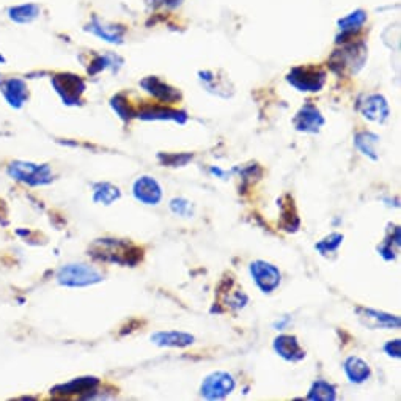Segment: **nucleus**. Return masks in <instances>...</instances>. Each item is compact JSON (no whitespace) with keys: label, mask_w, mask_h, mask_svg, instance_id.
I'll list each match as a JSON object with an SVG mask.
<instances>
[{"label":"nucleus","mask_w":401,"mask_h":401,"mask_svg":"<svg viewBox=\"0 0 401 401\" xmlns=\"http://www.w3.org/2000/svg\"><path fill=\"white\" fill-rule=\"evenodd\" d=\"M90 253L94 260L123 266H136L142 260V249L120 239L94 241Z\"/></svg>","instance_id":"obj_1"},{"label":"nucleus","mask_w":401,"mask_h":401,"mask_svg":"<svg viewBox=\"0 0 401 401\" xmlns=\"http://www.w3.org/2000/svg\"><path fill=\"white\" fill-rule=\"evenodd\" d=\"M103 274L97 268L84 265V263H72L65 265L57 273V282L63 287L71 288H82L94 285V283L103 282Z\"/></svg>","instance_id":"obj_2"},{"label":"nucleus","mask_w":401,"mask_h":401,"mask_svg":"<svg viewBox=\"0 0 401 401\" xmlns=\"http://www.w3.org/2000/svg\"><path fill=\"white\" fill-rule=\"evenodd\" d=\"M10 177L13 180H18L21 183H26L28 186H45L53 183V170L48 164H33V163H24V160H16L9 165Z\"/></svg>","instance_id":"obj_3"},{"label":"nucleus","mask_w":401,"mask_h":401,"mask_svg":"<svg viewBox=\"0 0 401 401\" xmlns=\"http://www.w3.org/2000/svg\"><path fill=\"white\" fill-rule=\"evenodd\" d=\"M236 381L227 371H216L203 379L200 393L207 400H222L235 390Z\"/></svg>","instance_id":"obj_4"},{"label":"nucleus","mask_w":401,"mask_h":401,"mask_svg":"<svg viewBox=\"0 0 401 401\" xmlns=\"http://www.w3.org/2000/svg\"><path fill=\"white\" fill-rule=\"evenodd\" d=\"M249 273L252 275V279L255 282V285H257L261 293L269 295L279 288L280 285V271L279 268L268 263V261L263 260H257L251 263L249 266Z\"/></svg>","instance_id":"obj_5"},{"label":"nucleus","mask_w":401,"mask_h":401,"mask_svg":"<svg viewBox=\"0 0 401 401\" xmlns=\"http://www.w3.org/2000/svg\"><path fill=\"white\" fill-rule=\"evenodd\" d=\"M288 82L299 92H319L326 82V72L319 68H295L288 75Z\"/></svg>","instance_id":"obj_6"},{"label":"nucleus","mask_w":401,"mask_h":401,"mask_svg":"<svg viewBox=\"0 0 401 401\" xmlns=\"http://www.w3.org/2000/svg\"><path fill=\"white\" fill-rule=\"evenodd\" d=\"M133 194L137 202L143 203V205L155 207L163 199V187L158 183L155 178L151 177H141L136 180L133 186Z\"/></svg>","instance_id":"obj_7"},{"label":"nucleus","mask_w":401,"mask_h":401,"mask_svg":"<svg viewBox=\"0 0 401 401\" xmlns=\"http://www.w3.org/2000/svg\"><path fill=\"white\" fill-rule=\"evenodd\" d=\"M54 87L57 93L67 104H77L80 94H82L85 85L82 80L71 75H60L54 79Z\"/></svg>","instance_id":"obj_8"},{"label":"nucleus","mask_w":401,"mask_h":401,"mask_svg":"<svg viewBox=\"0 0 401 401\" xmlns=\"http://www.w3.org/2000/svg\"><path fill=\"white\" fill-rule=\"evenodd\" d=\"M357 313L363 324L371 329H398L401 321L395 315H389V313L378 312L373 309H366V307H357Z\"/></svg>","instance_id":"obj_9"},{"label":"nucleus","mask_w":401,"mask_h":401,"mask_svg":"<svg viewBox=\"0 0 401 401\" xmlns=\"http://www.w3.org/2000/svg\"><path fill=\"white\" fill-rule=\"evenodd\" d=\"M326 123L324 116L313 104H305L301 111H299L293 120V125L301 133H312L315 134Z\"/></svg>","instance_id":"obj_10"},{"label":"nucleus","mask_w":401,"mask_h":401,"mask_svg":"<svg viewBox=\"0 0 401 401\" xmlns=\"http://www.w3.org/2000/svg\"><path fill=\"white\" fill-rule=\"evenodd\" d=\"M0 92L4 93L6 103L14 109L23 107L28 98L27 85L23 79L11 77L2 80V84H0Z\"/></svg>","instance_id":"obj_11"},{"label":"nucleus","mask_w":401,"mask_h":401,"mask_svg":"<svg viewBox=\"0 0 401 401\" xmlns=\"http://www.w3.org/2000/svg\"><path fill=\"white\" fill-rule=\"evenodd\" d=\"M274 351L279 354L282 359L288 362H299L305 357V351L299 345L295 335H279L273 344Z\"/></svg>","instance_id":"obj_12"},{"label":"nucleus","mask_w":401,"mask_h":401,"mask_svg":"<svg viewBox=\"0 0 401 401\" xmlns=\"http://www.w3.org/2000/svg\"><path fill=\"white\" fill-rule=\"evenodd\" d=\"M361 111L366 119L376 123H384L390 114L388 101L381 94H370V97H367L361 106Z\"/></svg>","instance_id":"obj_13"},{"label":"nucleus","mask_w":401,"mask_h":401,"mask_svg":"<svg viewBox=\"0 0 401 401\" xmlns=\"http://www.w3.org/2000/svg\"><path fill=\"white\" fill-rule=\"evenodd\" d=\"M194 335L181 331H163L151 335V341L158 346L186 348L194 344Z\"/></svg>","instance_id":"obj_14"},{"label":"nucleus","mask_w":401,"mask_h":401,"mask_svg":"<svg viewBox=\"0 0 401 401\" xmlns=\"http://www.w3.org/2000/svg\"><path fill=\"white\" fill-rule=\"evenodd\" d=\"M99 379L97 378H76L67 384H60L50 390L54 395H77V393H90L97 390Z\"/></svg>","instance_id":"obj_15"},{"label":"nucleus","mask_w":401,"mask_h":401,"mask_svg":"<svg viewBox=\"0 0 401 401\" xmlns=\"http://www.w3.org/2000/svg\"><path fill=\"white\" fill-rule=\"evenodd\" d=\"M141 85L148 93H151L153 97L160 99V101H165V103H175V101H178L181 98L177 90L172 89V87H169L167 84H164L163 80H159L158 77L143 79Z\"/></svg>","instance_id":"obj_16"},{"label":"nucleus","mask_w":401,"mask_h":401,"mask_svg":"<svg viewBox=\"0 0 401 401\" xmlns=\"http://www.w3.org/2000/svg\"><path fill=\"white\" fill-rule=\"evenodd\" d=\"M344 370H345V373H346L349 381L354 383V384L366 383L371 375V370H370L368 363L357 356L348 357V359L344 363Z\"/></svg>","instance_id":"obj_17"},{"label":"nucleus","mask_w":401,"mask_h":401,"mask_svg":"<svg viewBox=\"0 0 401 401\" xmlns=\"http://www.w3.org/2000/svg\"><path fill=\"white\" fill-rule=\"evenodd\" d=\"M138 119L142 120H172V121H177V123H186L187 120V115L185 112H178V111H173V109L169 107H145L142 109L141 112H138Z\"/></svg>","instance_id":"obj_18"},{"label":"nucleus","mask_w":401,"mask_h":401,"mask_svg":"<svg viewBox=\"0 0 401 401\" xmlns=\"http://www.w3.org/2000/svg\"><path fill=\"white\" fill-rule=\"evenodd\" d=\"M379 143V136L370 133V131H361L354 136V145L362 155L368 156L370 159L378 160L379 155L376 150V145Z\"/></svg>","instance_id":"obj_19"},{"label":"nucleus","mask_w":401,"mask_h":401,"mask_svg":"<svg viewBox=\"0 0 401 401\" xmlns=\"http://www.w3.org/2000/svg\"><path fill=\"white\" fill-rule=\"evenodd\" d=\"M40 6L36 4L14 5L9 10V18L16 24H31L40 16Z\"/></svg>","instance_id":"obj_20"},{"label":"nucleus","mask_w":401,"mask_h":401,"mask_svg":"<svg viewBox=\"0 0 401 401\" xmlns=\"http://www.w3.org/2000/svg\"><path fill=\"white\" fill-rule=\"evenodd\" d=\"M121 197L120 189L111 183H97L93 186V202L101 205H112Z\"/></svg>","instance_id":"obj_21"},{"label":"nucleus","mask_w":401,"mask_h":401,"mask_svg":"<svg viewBox=\"0 0 401 401\" xmlns=\"http://www.w3.org/2000/svg\"><path fill=\"white\" fill-rule=\"evenodd\" d=\"M400 227L397 225H390V229L388 231V238H385L384 243L381 246H378V252L385 261H393L395 260V251H393V246L400 247Z\"/></svg>","instance_id":"obj_22"},{"label":"nucleus","mask_w":401,"mask_h":401,"mask_svg":"<svg viewBox=\"0 0 401 401\" xmlns=\"http://www.w3.org/2000/svg\"><path fill=\"white\" fill-rule=\"evenodd\" d=\"M309 400H318V401H334L337 398V390L332 384H329L327 381H315L312 384V388L309 390Z\"/></svg>","instance_id":"obj_23"},{"label":"nucleus","mask_w":401,"mask_h":401,"mask_svg":"<svg viewBox=\"0 0 401 401\" xmlns=\"http://www.w3.org/2000/svg\"><path fill=\"white\" fill-rule=\"evenodd\" d=\"M287 205H283L280 202L282 207V227L283 230L287 231H296L299 229V217L296 213V208L293 205V199L287 197Z\"/></svg>","instance_id":"obj_24"},{"label":"nucleus","mask_w":401,"mask_h":401,"mask_svg":"<svg viewBox=\"0 0 401 401\" xmlns=\"http://www.w3.org/2000/svg\"><path fill=\"white\" fill-rule=\"evenodd\" d=\"M90 31L98 35L99 38H103L109 43H121L123 38V31L121 28H116L114 26H104V24H98L97 21L90 26Z\"/></svg>","instance_id":"obj_25"},{"label":"nucleus","mask_w":401,"mask_h":401,"mask_svg":"<svg viewBox=\"0 0 401 401\" xmlns=\"http://www.w3.org/2000/svg\"><path fill=\"white\" fill-rule=\"evenodd\" d=\"M192 153H159L158 160L164 167H185L192 160Z\"/></svg>","instance_id":"obj_26"},{"label":"nucleus","mask_w":401,"mask_h":401,"mask_svg":"<svg viewBox=\"0 0 401 401\" xmlns=\"http://www.w3.org/2000/svg\"><path fill=\"white\" fill-rule=\"evenodd\" d=\"M341 243H344V235H340V233H331L329 236H326L324 239L319 241V243L315 246V249L326 257L327 253L337 252Z\"/></svg>","instance_id":"obj_27"},{"label":"nucleus","mask_w":401,"mask_h":401,"mask_svg":"<svg viewBox=\"0 0 401 401\" xmlns=\"http://www.w3.org/2000/svg\"><path fill=\"white\" fill-rule=\"evenodd\" d=\"M363 21H366V14L362 11L353 13L351 16L340 21V28L344 31V35H353L356 31H359L361 26L363 24Z\"/></svg>","instance_id":"obj_28"},{"label":"nucleus","mask_w":401,"mask_h":401,"mask_svg":"<svg viewBox=\"0 0 401 401\" xmlns=\"http://www.w3.org/2000/svg\"><path fill=\"white\" fill-rule=\"evenodd\" d=\"M112 107H114V111L119 114L120 119H123L125 121L131 120L134 116V112H133V109L129 107L128 104V101L121 97V94H119V97H115L112 99Z\"/></svg>","instance_id":"obj_29"},{"label":"nucleus","mask_w":401,"mask_h":401,"mask_svg":"<svg viewBox=\"0 0 401 401\" xmlns=\"http://www.w3.org/2000/svg\"><path fill=\"white\" fill-rule=\"evenodd\" d=\"M170 209L173 211L175 214L183 216V217H192L194 214V207L191 205V202L186 199H173L170 202Z\"/></svg>","instance_id":"obj_30"},{"label":"nucleus","mask_w":401,"mask_h":401,"mask_svg":"<svg viewBox=\"0 0 401 401\" xmlns=\"http://www.w3.org/2000/svg\"><path fill=\"white\" fill-rule=\"evenodd\" d=\"M384 353L390 356V357H395V359H400V357H401V341L398 339L388 341V344L384 345Z\"/></svg>","instance_id":"obj_31"}]
</instances>
